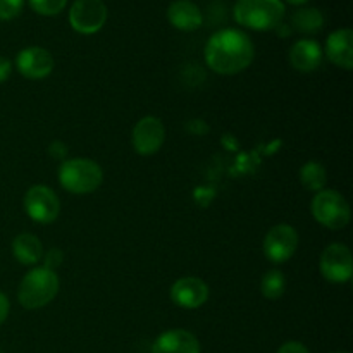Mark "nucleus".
Returning a JSON list of instances; mask_svg holds the SVG:
<instances>
[{"label": "nucleus", "instance_id": "a211bd4d", "mask_svg": "<svg viewBox=\"0 0 353 353\" xmlns=\"http://www.w3.org/2000/svg\"><path fill=\"white\" fill-rule=\"evenodd\" d=\"M324 14L317 7H300L292 16V28L303 34H316L323 30Z\"/></svg>", "mask_w": 353, "mask_h": 353}, {"label": "nucleus", "instance_id": "393cba45", "mask_svg": "<svg viewBox=\"0 0 353 353\" xmlns=\"http://www.w3.org/2000/svg\"><path fill=\"white\" fill-rule=\"evenodd\" d=\"M48 154L54 159H57V161H64L65 155H68V147H65L62 141H54V143H50V147H48Z\"/></svg>", "mask_w": 353, "mask_h": 353}, {"label": "nucleus", "instance_id": "dca6fc26", "mask_svg": "<svg viewBox=\"0 0 353 353\" xmlns=\"http://www.w3.org/2000/svg\"><path fill=\"white\" fill-rule=\"evenodd\" d=\"M168 19L171 26L179 31H196L203 23V16L200 7L192 0H174L169 3Z\"/></svg>", "mask_w": 353, "mask_h": 353}, {"label": "nucleus", "instance_id": "412c9836", "mask_svg": "<svg viewBox=\"0 0 353 353\" xmlns=\"http://www.w3.org/2000/svg\"><path fill=\"white\" fill-rule=\"evenodd\" d=\"M31 9L40 16H57L68 6V0H28Z\"/></svg>", "mask_w": 353, "mask_h": 353}, {"label": "nucleus", "instance_id": "6ab92c4d", "mask_svg": "<svg viewBox=\"0 0 353 353\" xmlns=\"http://www.w3.org/2000/svg\"><path fill=\"white\" fill-rule=\"evenodd\" d=\"M300 181L310 192H321L326 188L327 171L321 162L309 161L300 168Z\"/></svg>", "mask_w": 353, "mask_h": 353}, {"label": "nucleus", "instance_id": "c756f323", "mask_svg": "<svg viewBox=\"0 0 353 353\" xmlns=\"http://www.w3.org/2000/svg\"><path fill=\"white\" fill-rule=\"evenodd\" d=\"M0 353H6V352H3V350H2V348H0Z\"/></svg>", "mask_w": 353, "mask_h": 353}, {"label": "nucleus", "instance_id": "7ed1b4c3", "mask_svg": "<svg viewBox=\"0 0 353 353\" xmlns=\"http://www.w3.org/2000/svg\"><path fill=\"white\" fill-rule=\"evenodd\" d=\"M285 12L283 0H238L233 7L234 21L254 31L276 30L285 19Z\"/></svg>", "mask_w": 353, "mask_h": 353}, {"label": "nucleus", "instance_id": "f03ea898", "mask_svg": "<svg viewBox=\"0 0 353 353\" xmlns=\"http://www.w3.org/2000/svg\"><path fill=\"white\" fill-rule=\"evenodd\" d=\"M59 288H61V281H59L57 272L50 271L43 265L40 268L34 265L21 279L19 288H17V302L28 310L41 309L54 302Z\"/></svg>", "mask_w": 353, "mask_h": 353}, {"label": "nucleus", "instance_id": "b1692460", "mask_svg": "<svg viewBox=\"0 0 353 353\" xmlns=\"http://www.w3.org/2000/svg\"><path fill=\"white\" fill-rule=\"evenodd\" d=\"M276 353H310V352L309 348H307L303 343H300V341H288V343L281 345L279 350Z\"/></svg>", "mask_w": 353, "mask_h": 353}, {"label": "nucleus", "instance_id": "bb28decb", "mask_svg": "<svg viewBox=\"0 0 353 353\" xmlns=\"http://www.w3.org/2000/svg\"><path fill=\"white\" fill-rule=\"evenodd\" d=\"M9 312H10L9 299H7V296L0 292V326L6 323V319L9 317Z\"/></svg>", "mask_w": 353, "mask_h": 353}, {"label": "nucleus", "instance_id": "f3484780", "mask_svg": "<svg viewBox=\"0 0 353 353\" xmlns=\"http://www.w3.org/2000/svg\"><path fill=\"white\" fill-rule=\"evenodd\" d=\"M12 255L19 264L37 265L43 257V245L34 234L21 233L12 241Z\"/></svg>", "mask_w": 353, "mask_h": 353}, {"label": "nucleus", "instance_id": "cd10ccee", "mask_svg": "<svg viewBox=\"0 0 353 353\" xmlns=\"http://www.w3.org/2000/svg\"><path fill=\"white\" fill-rule=\"evenodd\" d=\"M283 2L292 3V6H303V3H307L309 0H283Z\"/></svg>", "mask_w": 353, "mask_h": 353}, {"label": "nucleus", "instance_id": "1a4fd4ad", "mask_svg": "<svg viewBox=\"0 0 353 353\" xmlns=\"http://www.w3.org/2000/svg\"><path fill=\"white\" fill-rule=\"evenodd\" d=\"M319 269L324 279L330 283L350 281L353 276V257L350 248L345 243H331L323 250L319 259Z\"/></svg>", "mask_w": 353, "mask_h": 353}, {"label": "nucleus", "instance_id": "9b49d317", "mask_svg": "<svg viewBox=\"0 0 353 353\" xmlns=\"http://www.w3.org/2000/svg\"><path fill=\"white\" fill-rule=\"evenodd\" d=\"M209 295L210 292L207 283L195 276L179 278L171 286V300L174 302V305L186 310L200 309L209 300Z\"/></svg>", "mask_w": 353, "mask_h": 353}, {"label": "nucleus", "instance_id": "4468645a", "mask_svg": "<svg viewBox=\"0 0 353 353\" xmlns=\"http://www.w3.org/2000/svg\"><path fill=\"white\" fill-rule=\"evenodd\" d=\"M152 353H200V341L186 330H169L155 338Z\"/></svg>", "mask_w": 353, "mask_h": 353}, {"label": "nucleus", "instance_id": "20e7f679", "mask_svg": "<svg viewBox=\"0 0 353 353\" xmlns=\"http://www.w3.org/2000/svg\"><path fill=\"white\" fill-rule=\"evenodd\" d=\"M102 181V168L92 159H68L59 168V183L71 195H90L100 188Z\"/></svg>", "mask_w": 353, "mask_h": 353}, {"label": "nucleus", "instance_id": "39448f33", "mask_svg": "<svg viewBox=\"0 0 353 353\" xmlns=\"http://www.w3.org/2000/svg\"><path fill=\"white\" fill-rule=\"evenodd\" d=\"M310 212L321 226L327 230H343L350 223L352 210L347 199L336 190H321L314 195Z\"/></svg>", "mask_w": 353, "mask_h": 353}, {"label": "nucleus", "instance_id": "5701e85b", "mask_svg": "<svg viewBox=\"0 0 353 353\" xmlns=\"http://www.w3.org/2000/svg\"><path fill=\"white\" fill-rule=\"evenodd\" d=\"M41 259H43V268L50 269V271H55V269L62 264V261H64V254H62L59 248H50L47 254H43V257Z\"/></svg>", "mask_w": 353, "mask_h": 353}, {"label": "nucleus", "instance_id": "9d476101", "mask_svg": "<svg viewBox=\"0 0 353 353\" xmlns=\"http://www.w3.org/2000/svg\"><path fill=\"white\" fill-rule=\"evenodd\" d=\"M165 141V128L159 117L145 116L134 124L131 133V143L137 154L143 157L157 154Z\"/></svg>", "mask_w": 353, "mask_h": 353}, {"label": "nucleus", "instance_id": "423d86ee", "mask_svg": "<svg viewBox=\"0 0 353 353\" xmlns=\"http://www.w3.org/2000/svg\"><path fill=\"white\" fill-rule=\"evenodd\" d=\"M23 207L28 217L37 224H52L61 214V200L54 190L45 185H33L28 188Z\"/></svg>", "mask_w": 353, "mask_h": 353}, {"label": "nucleus", "instance_id": "2eb2a0df", "mask_svg": "<svg viewBox=\"0 0 353 353\" xmlns=\"http://www.w3.org/2000/svg\"><path fill=\"white\" fill-rule=\"evenodd\" d=\"M323 47L312 38H302L290 48V64L299 72L316 71L323 64Z\"/></svg>", "mask_w": 353, "mask_h": 353}, {"label": "nucleus", "instance_id": "f8f14e48", "mask_svg": "<svg viewBox=\"0 0 353 353\" xmlns=\"http://www.w3.org/2000/svg\"><path fill=\"white\" fill-rule=\"evenodd\" d=\"M16 69L26 79H43L54 71V57L43 47H26L17 54Z\"/></svg>", "mask_w": 353, "mask_h": 353}, {"label": "nucleus", "instance_id": "a878e982", "mask_svg": "<svg viewBox=\"0 0 353 353\" xmlns=\"http://www.w3.org/2000/svg\"><path fill=\"white\" fill-rule=\"evenodd\" d=\"M10 72H12V62L7 57H3V55H0V85L9 79Z\"/></svg>", "mask_w": 353, "mask_h": 353}, {"label": "nucleus", "instance_id": "ddd939ff", "mask_svg": "<svg viewBox=\"0 0 353 353\" xmlns=\"http://www.w3.org/2000/svg\"><path fill=\"white\" fill-rule=\"evenodd\" d=\"M326 57L336 68L350 71L353 68V31L340 28L330 33L326 40Z\"/></svg>", "mask_w": 353, "mask_h": 353}, {"label": "nucleus", "instance_id": "aec40b11", "mask_svg": "<svg viewBox=\"0 0 353 353\" xmlns=\"http://www.w3.org/2000/svg\"><path fill=\"white\" fill-rule=\"evenodd\" d=\"M261 292L268 300H278L286 292V278L279 269H271L262 276Z\"/></svg>", "mask_w": 353, "mask_h": 353}, {"label": "nucleus", "instance_id": "6e6552de", "mask_svg": "<svg viewBox=\"0 0 353 353\" xmlns=\"http://www.w3.org/2000/svg\"><path fill=\"white\" fill-rule=\"evenodd\" d=\"M300 238L292 224H276L264 238V255L272 264H285L299 250Z\"/></svg>", "mask_w": 353, "mask_h": 353}, {"label": "nucleus", "instance_id": "c85d7f7f", "mask_svg": "<svg viewBox=\"0 0 353 353\" xmlns=\"http://www.w3.org/2000/svg\"><path fill=\"white\" fill-rule=\"evenodd\" d=\"M334 353H347V352H334Z\"/></svg>", "mask_w": 353, "mask_h": 353}, {"label": "nucleus", "instance_id": "4be33fe9", "mask_svg": "<svg viewBox=\"0 0 353 353\" xmlns=\"http://www.w3.org/2000/svg\"><path fill=\"white\" fill-rule=\"evenodd\" d=\"M24 0H0V21H10L23 10Z\"/></svg>", "mask_w": 353, "mask_h": 353}, {"label": "nucleus", "instance_id": "0eeeda50", "mask_svg": "<svg viewBox=\"0 0 353 353\" xmlns=\"http://www.w3.org/2000/svg\"><path fill=\"white\" fill-rule=\"evenodd\" d=\"M107 16L103 0H74L69 9V24L79 34H95L105 26Z\"/></svg>", "mask_w": 353, "mask_h": 353}, {"label": "nucleus", "instance_id": "f257e3e1", "mask_svg": "<svg viewBox=\"0 0 353 353\" xmlns=\"http://www.w3.org/2000/svg\"><path fill=\"white\" fill-rule=\"evenodd\" d=\"M205 64L221 76H233L250 68L255 57L252 38L236 28H224L210 34L203 48Z\"/></svg>", "mask_w": 353, "mask_h": 353}]
</instances>
